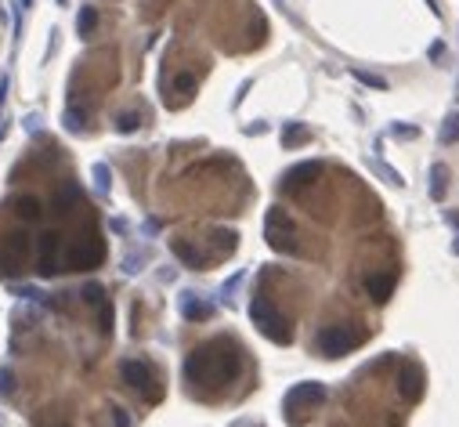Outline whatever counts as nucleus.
Returning <instances> with one entry per match:
<instances>
[{"label": "nucleus", "mask_w": 459, "mask_h": 427, "mask_svg": "<svg viewBox=\"0 0 459 427\" xmlns=\"http://www.w3.org/2000/svg\"><path fill=\"white\" fill-rule=\"evenodd\" d=\"M243 370V355L228 337H217L210 344H199L192 355L185 358V381L199 388H221L232 384Z\"/></svg>", "instance_id": "1"}, {"label": "nucleus", "mask_w": 459, "mask_h": 427, "mask_svg": "<svg viewBox=\"0 0 459 427\" xmlns=\"http://www.w3.org/2000/svg\"><path fill=\"white\" fill-rule=\"evenodd\" d=\"M250 319H253V326H257L272 344H290L293 340V329L286 322V315H282L268 297H253L250 300Z\"/></svg>", "instance_id": "2"}, {"label": "nucleus", "mask_w": 459, "mask_h": 427, "mask_svg": "<svg viewBox=\"0 0 459 427\" xmlns=\"http://www.w3.org/2000/svg\"><path fill=\"white\" fill-rule=\"evenodd\" d=\"M326 399H329V391H326V384H319V381H304V384L290 388L286 399H282L286 420H290V424H300V420L311 413V409H319Z\"/></svg>", "instance_id": "3"}, {"label": "nucleus", "mask_w": 459, "mask_h": 427, "mask_svg": "<svg viewBox=\"0 0 459 427\" xmlns=\"http://www.w3.org/2000/svg\"><path fill=\"white\" fill-rule=\"evenodd\" d=\"M264 239L272 250H279V254H297V228H293V221L290 214L282 210V207H272L264 217Z\"/></svg>", "instance_id": "4"}, {"label": "nucleus", "mask_w": 459, "mask_h": 427, "mask_svg": "<svg viewBox=\"0 0 459 427\" xmlns=\"http://www.w3.org/2000/svg\"><path fill=\"white\" fill-rule=\"evenodd\" d=\"M120 376H123V384L134 388L145 402H160V399H163V388H160V381H156V373H152L149 362L127 358L123 366H120Z\"/></svg>", "instance_id": "5"}, {"label": "nucleus", "mask_w": 459, "mask_h": 427, "mask_svg": "<svg viewBox=\"0 0 459 427\" xmlns=\"http://www.w3.org/2000/svg\"><path fill=\"white\" fill-rule=\"evenodd\" d=\"M102 261H105V243L98 239V232H87L84 239H76L66 250V268H73V272H91Z\"/></svg>", "instance_id": "6"}, {"label": "nucleus", "mask_w": 459, "mask_h": 427, "mask_svg": "<svg viewBox=\"0 0 459 427\" xmlns=\"http://www.w3.org/2000/svg\"><path fill=\"white\" fill-rule=\"evenodd\" d=\"M355 344H362V334L358 329H351L347 322H340V326H326L322 334H319V340H315V347H319V355L322 358H340V355H347Z\"/></svg>", "instance_id": "7"}, {"label": "nucleus", "mask_w": 459, "mask_h": 427, "mask_svg": "<svg viewBox=\"0 0 459 427\" xmlns=\"http://www.w3.org/2000/svg\"><path fill=\"white\" fill-rule=\"evenodd\" d=\"M26 257H29V235L8 232L4 239H0V275H4V279L19 275L26 268Z\"/></svg>", "instance_id": "8"}, {"label": "nucleus", "mask_w": 459, "mask_h": 427, "mask_svg": "<svg viewBox=\"0 0 459 427\" xmlns=\"http://www.w3.org/2000/svg\"><path fill=\"white\" fill-rule=\"evenodd\" d=\"M40 275H58V272H66V243H62V235L58 232H47L40 235Z\"/></svg>", "instance_id": "9"}, {"label": "nucleus", "mask_w": 459, "mask_h": 427, "mask_svg": "<svg viewBox=\"0 0 459 427\" xmlns=\"http://www.w3.org/2000/svg\"><path fill=\"white\" fill-rule=\"evenodd\" d=\"M84 300L98 311V329L102 334H113V305H109V297H105V287L91 282V287L84 290Z\"/></svg>", "instance_id": "10"}, {"label": "nucleus", "mask_w": 459, "mask_h": 427, "mask_svg": "<svg viewBox=\"0 0 459 427\" xmlns=\"http://www.w3.org/2000/svg\"><path fill=\"white\" fill-rule=\"evenodd\" d=\"M319 178H322V160H308V163H297L293 170L282 174V188L293 192V188H304V185L319 181Z\"/></svg>", "instance_id": "11"}, {"label": "nucleus", "mask_w": 459, "mask_h": 427, "mask_svg": "<svg viewBox=\"0 0 459 427\" xmlns=\"http://www.w3.org/2000/svg\"><path fill=\"white\" fill-rule=\"evenodd\" d=\"M170 250H174V257H178L185 268H192V272H203V268H207V254H203V250H196L188 239H174Z\"/></svg>", "instance_id": "12"}, {"label": "nucleus", "mask_w": 459, "mask_h": 427, "mask_svg": "<svg viewBox=\"0 0 459 427\" xmlns=\"http://www.w3.org/2000/svg\"><path fill=\"white\" fill-rule=\"evenodd\" d=\"M181 315L188 322H207L214 315V305L210 300H199L196 293H181Z\"/></svg>", "instance_id": "13"}, {"label": "nucleus", "mask_w": 459, "mask_h": 427, "mask_svg": "<svg viewBox=\"0 0 459 427\" xmlns=\"http://www.w3.org/2000/svg\"><path fill=\"white\" fill-rule=\"evenodd\" d=\"M398 391H402V399L416 402L420 394H423V373H420L416 366H405L402 376H398Z\"/></svg>", "instance_id": "14"}, {"label": "nucleus", "mask_w": 459, "mask_h": 427, "mask_svg": "<svg viewBox=\"0 0 459 427\" xmlns=\"http://www.w3.org/2000/svg\"><path fill=\"white\" fill-rule=\"evenodd\" d=\"M80 199H84V196H80V185H62L51 207H55L58 217H66V214H73V207H80Z\"/></svg>", "instance_id": "15"}, {"label": "nucleus", "mask_w": 459, "mask_h": 427, "mask_svg": "<svg viewBox=\"0 0 459 427\" xmlns=\"http://www.w3.org/2000/svg\"><path fill=\"white\" fill-rule=\"evenodd\" d=\"M366 290H369V297L376 300V305H384V300L391 297V290H394V275H369Z\"/></svg>", "instance_id": "16"}, {"label": "nucleus", "mask_w": 459, "mask_h": 427, "mask_svg": "<svg viewBox=\"0 0 459 427\" xmlns=\"http://www.w3.org/2000/svg\"><path fill=\"white\" fill-rule=\"evenodd\" d=\"M15 214H19L22 221H40L44 217V207H40L37 196H19V199H15Z\"/></svg>", "instance_id": "17"}, {"label": "nucleus", "mask_w": 459, "mask_h": 427, "mask_svg": "<svg viewBox=\"0 0 459 427\" xmlns=\"http://www.w3.org/2000/svg\"><path fill=\"white\" fill-rule=\"evenodd\" d=\"M438 138H441V145H456V141H459V113H449V116H445Z\"/></svg>", "instance_id": "18"}, {"label": "nucleus", "mask_w": 459, "mask_h": 427, "mask_svg": "<svg viewBox=\"0 0 459 427\" xmlns=\"http://www.w3.org/2000/svg\"><path fill=\"white\" fill-rule=\"evenodd\" d=\"M214 246H217L221 257H228L232 250H235V232H232V228H217V232H214Z\"/></svg>", "instance_id": "19"}, {"label": "nucleus", "mask_w": 459, "mask_h": 427, "mask_svg": "<svg viewBox=\"0 0 459 427\" xmlns=\"http://www.w3.org/2000/svg\"><path fill=\"white\" fill-rule=\"evenodd\" d=\"M76 29H80V37H94V29H98V11L84 8L80 19H76Z\"/></svg>", "instance_id": "20"}, {"label": "nucleus", "mask_w": 459, "mask_h": 427, "mask_svg": "<svg viewBox=\"0 0 459 427\" xmlns=\"http://www.w3.org/2000/svg\"><path fill=\"white\" fill-rule=\"evenodd\" d=\"M311 134H308V127H300V123H290L286 131H282V145L286 149H293V145H300V141H308Z\"/></svg>", "instance_id": "21"}, {"label": "nucleus", "mask_w": 459, "mask_h": 427, "mask_svg": "<svg viewBox=\"0 0 459 427\" xmlns=\"http://www.w3.org/2000/svg\"><path fill=\"white\" fill-rule=\"evenodd\" d=\"M431 196L434 199H441V196H445V167H431Z\"/></svg>", "instance_id": "22"}, {"label": "nucleus", "mask_w": 459, "mask_h": 427, "mask_svg": "<svg viewBox=\"0 0 459 427\" xmlns=\"http://www.w3.org/2000/svg\"><path fill=\"white\" fill-rule=\"evenodd\" d=\"M138 127H141V116H138V113H123V116L116 120V131H120V134H134Z\"/></svg>", "instance_id": "23"}, {"label": "nucleus", "mask_w": 459, "mask_h": 427, "mask_svg": "<svg viewBox=\"0 0 459 427\" xmlns=\"http://www.w3.org/2000/svg\"><path fill=\"white\" fill-rule=\"evenodd\" d=\"M355 80H362L366 87H376V91H387V80H384V76H373V73H366V69H355Z\"/></svg>", "instance_id": "24"}, {"label": "nucleus", "mask_w": 459, "mask_h": 427, "mask_svg": "<svg viewBox=\"0 0 459 427\" xmlns=\"http://www.w3.org/2000/svg\"><path fill=\"white\" fill-rule=\"evenodd\" d=\"M15 391V373L4 366V370H0V394H4V399H8V394Z\"/></svg>", "instance_id": "25"}, {"label": "nucleus", "mask_w": 459, "mask_h": 427, "mask_svg": "<svg viewBox=\"0 0 459 427\" xmlns=\"http://www.w3.org/2000/svg\"><path fill=\"white\" fill-rule=\"evenodd\" d=\"M174 91H181V94H192L196 91V76H178V80H174Z\"/></svg>", "instance_id": "26"}, {"label": "nucleus", "mask_w": 459, "mask_h": 427, "mask_svg": "<svg viewBox=\"0 0 459 427\" xmlns=\"http://www.w3.org/2000/svg\"><path fill=\"white\" fill-rule=\"evenodd\" d=\"M94 178H98V188L105 192V188H109V167H105V163H98V167H94Z\"/></svg>", "instance_id": "27"}, {"label": "nucleus", "mask_w": 459, "mask_h": 427, "mask_svg": "<svg viewBox=\"0 0 459 427\" xmlns=\"http://www.w3.org/2000/svg\"><path fill=\"white\" fill-rule=\"evenodd\" d=\"M113 417H116V427H131V417H127V409L113 406Z\"/></svg>", "instance_id": "28"}, {"label": "nucleus", "mask_w": 459, "mask_h": 427, "mask_svg": "<svg viewBox=\"0 0 459 427\" xmlns=\"http://www.w3.org/2000/svg\"><path fill=\"white\" fill-rule=\"evenodd\" d=\"M445 55V44H431V58H441Z\"/></svg>", "instance_id": "29"}, {"label": "nucleus", "mask_w": 459, "mask_h": 427, "mask_svg": "<svg viewBox=\"0 0 459 427\" xmlns=\"http://www.w3.org/2000/svg\"><path fill=\"white\" fill-rule=\"evenodd\" d=\"M62 4H66V0H62Z\"/></svg>", "instance_id": "30"}]
</instances>
